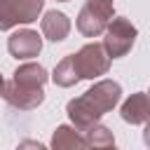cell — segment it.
I'll return each instance as SVG.
<instances>
[{"label": "cell", "instance_id": "17", "mask_svg": "<svg viewBox=\"0 0 150 150\" xmlns=\"http://www.w3.org/2000/svg\"><path fill=\"white\" fill-rule=\"evenodd\" d=\"M59 2H68V0H59Z\"/></svg>", "mask_w": 150, "mask_h": 150}, {"label": "cell", "instance_id": "16", "mask_svg": "<svg viewBox=\"0 0 150 150\" xmlns=\"http://www.w3.org/2000/svg\"><path fill=\"white\" fill-rule=\"evenodd\" d=\"M5 84H7V82H5V80H2V75H0V94L5 91Z\"/></svg>", "mask_w": 150, "mask_h": 150}, {"label": "cell", "instance_id": "5", "mask_svg": "<svg viewBox=\"0 0 150 150\" xmlns=\"http://www.w3.org/2000/svg\"><path fill=\"white\" fill-rule=\"evenodd\" d=\"M45 0H0V30L38 21Z\"/></svg>", "mask_w": 150, "mask_h": 150}, {"label": "cell", "instance_id": "1", "mask_svg": "<svg viewBox=\"0 0 150 150\" xmlns=\"http://www.w3.org/2000/svg\"><path fill=\"white\" fill-rule=\"evenodd\" d=\"M120 96H122L120 82H115V80H101L91 89H87L82 96L68 101L66 112H68L73 127L80 134H84L87 129H91L94 124H98V120L105 112H110L120 103Z\"/></svg>", "mask_w": 150, "mask_h": 150}, {"label": "cell", "instance_id": "3", "mask_svg": "<svg viewBox=\"0 0 150 150\" xmlns=\"http://www.w3.org/2000/svg\"><path fill=\"white\" fill-rule=\"evenodd\" d=\"M73 63H75L80 80H94V77L108 73L110 56H108L103 42H87L77 54H73Z\"/></svg>", "mask_w": 150, "mask_h": 150}, {"label": "cell", "instance_id": "2", "mask_svg": "<svg viewBox=\"0 0 150 150\" xmlns=\"http://www.w3.org/2000/svg\"><path fill=\"white\" fill-rule=\"evenodd\" d=\"M115 19L112 0H87L77 14V30L84 38H98Z\"/></svg>", "mask_w": 150, "mask_h": 150}, {"label": "cell", "instance_id": "13", "mask_svg": "<svg viewBox=\"0 0 150 150\" xmlns=\"http://www.w3.org/2000/svg\"><path fill=\"white\" fill-rule=\"evenodd\" d=\"M52 80H54L56 87H63V89H68V87H73V84L80 82V75H77L75 63H73V54L63 56V59L56 63V68H54V73H52Z\"/></svg>", "mask_w": 150, "mask_h": 150}, {"label": "cell", "instance_id": "9", "mask_svg": "<svg viewBox=\"0 0 150 150\" xmlns=\"http://www.w3.org/2000/svg\"><path fill=\"white\" fill-rule=\"evenodd\" d=\"M40 26H42V35H45L47 40H52V42H61V40H66L68 33H70V19H68L63 12H56V9L47 12V14L42 16Z\"/></svg>", "mask_w": 150, "mask_h": 150}, {"label": "cell", "instance_id": "10", "mask_svg": "<svg viewBox=\"0 0 150 150\" xmlns=\"http://www.w3.org/2000/svg\"><path fill=\"white\" fill-rule=\"evenodd\" d=\"M47 80H49V75H47V70L40 63H21L14 70V75H12V82L14 84L30 87V89H42Z\"/></svg>", "mask_w": 150, "mask_h": 150}, {"label": "cell", "instance_id": "14", "mask_svg": "<svg viewBox=\"0 0 150 150\" xmlns=\"http://www.w3.org/2000/svg\"><path fill=\"white\" fill-rule=\"evenodd\" d=\"M16 150H47L40 141H33V138H23L19 145H16Z\"/></svg>", "mask_w": 150, "mask_h": 150}, {"label": "cell", "instance_id": "4", "mask_svg": "<svg viewBox=\"0 0 150 150\" xmlns=\"http://www.w3.org/2000/svg\"><path fill=\"white\" fill-rule=\"evenodd\" d=\"M136 42V26L124 19V16H115L108 28H105V38H103V47L108 52L110 59H120V56H127L131 52Z\"/></svg>", "mask_w": 150, "mask_h": 150}, {"label": "cell", "instance_id": "6", "mask_svg": "<svg viewBox=\"0 0 150 150\" xmlns=\"http://www.w3.org/2000/svg\"><path fill=\"white\" fill-rule=\"evenodd\" d=\"M7 49L14 59H33L40 54L42 49V38L30 30V28H23V30H16L9 35L7 40Z\"/></svg>", "mask_w": 150, "mask_h": 150}, {"label": "cell", "instance_id": "8", "mask_svg": "<svg viewBox=\"0 0 150 150\" xmlns=\"http://www.w3.org/2000/svg\"><path fill=\"white\" fill-rule=\"evenodd\" d=\"M120 115L129 124H148L150 122V94H143V91L131 94L122 103Z\"/></svg>", "mask_w": 150, "mask_h": 150}, {"label": "cell", "instance_id": "7", "mask_svg": "<svg viewBox=\"0 0 150 150\" xmlns=\"http://www.w3.org/2000/svg\"><path fill=\"white\" fill-rule=\"evenodd\" d=\"M5 101L12 105V108H19V110H33L38 108L42 101H45V89H30V87H19L14 84L12 80L5 84V91H2Z\"/></svg>", "mask_w": 150, "mask_h": 150}, {"label": "cell", "instance_id": "11", "mask_svg": "<svg viewBox=\"0 0 150 150\" xmlns=\"http://www.w3.org/2000/svg\"><path fill=\"white\" fill-rule=\"evenodd\" d=\"M49 150H84V136L68 124L56 127V131L52 134V145Z\"/></svg>", "mask_w": 150, "mask_h": 150}, {"label": "cell", "instance_id": "12", "mask_svg": "<svg viewBox=\"0 0 150 150\" xmlns=\"http://www.w3.org/2000/svg\"><path fill=\"white\" fill-rule=\"evenodd\" d=\"M82 136H84V150H117L112 131L103 124H94Z\"/></svg>", "mask_w": 150, "mask_h": 150}, {"label": "cell", "instance_id": "15", "mask_svg": "<svg viewBox=\"0 0 150 150\" xmlns=\"http://www.w3.org/2000/svg\"><path fill=\"white\" fill-rule=\"evenodd\" d=\"M143 143H145V145L150 148V122L145 124V131H143Z\"/></svg>", "mask_w": 150, "mask_h": 150}]
</instances>
